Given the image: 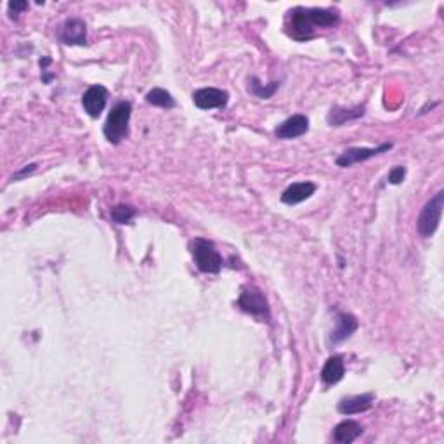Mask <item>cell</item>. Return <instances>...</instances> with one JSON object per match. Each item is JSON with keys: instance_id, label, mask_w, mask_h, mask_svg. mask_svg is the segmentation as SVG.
<instances>
[{"instance_id": "cell-9", "label": "cell", "mask_w": 444, "mask_h": 444, "mask_svg": "<svg viewBox=\"0 0 444 444\" xmlns=\"http://www.w3.org/2000/svg\"><path fill=\"white\" fill-rule=\"evenodd\" d=\"M108 103V89L103 85H90L82 96V106L89 117L97 118Z\"/></svg>"}, {"instance_id": "cell-21", "label": "cell", "mask_w": 444, "mask_h": 444, "mask_svg": "<svg viewBox=\"0 0 444 444\" xmlns=\"http://www.w3.org/2000/svg\"><path fill=\"white\" fill-rule=\"evenodd\" d=\"M9 13H10V16H17V13H20V10H24V9H28V3L27 2H9Z\"/></svg>"}, {"instance_id": "cell-12", "label": "cell", "mask_w": 444, "mask_h": 444, "mask_svg": "<svg viewBox=\"0 0 444 444\" xmlns=\"http://www.w3.org/2000/svg\"><path fill=\"white\" fill-rule=\"evenodd\" d=\"M335 323L337 324H335V328L331 330L330 335L331 344H341V342L348 341V338L357 330V320L349 313H338Z\"/></svg>"}, {"instance_id": "cell-1", "label": "cell", "mask_w": 444, "mask_h": 444, "mask_svg": "<svg viewBox=\"0 0 444 444\" xmlns=\"http://www.w3.org/2000/svg\"><path fill=\"white\" fill-rule=\"evenodd\" d=\"M341 21L337 10L321 9V7H295L288 10L285 28L294 41H311L317 28H330Z\"/></svg>"}, {"instance_id": "cell-3", "label": "cell", "mask_w": 444, "mask_h": 444, "mask_svg": "<svg viewBox=\"0 0 444 444\" xmlns=\"http://www.w3.org/2000/svg\"><path fill=\"white\" fill-rule=\"evenodd\" d=\"M191 254H193L194 264L201 273L207 274H217L222 269V257L217 250H215L214 243L203 238H196L191 241L189 245Z\"/></svg>"}, {"instance_id": "cell-19", "label": "cell", "mask_w": 444, "mask_h": 444, "mask_svg": "<svg viewBox=\"0 0 444 444\" xmlns=\"http://www.w3.org/2000/svg\"><path fill=\"white\" fill-rule=\"evenodd\" d=\"M278 85H280L278 82H273V84H271L269 87H266V85H262L261 82H259L255 77L250 78V90L257 97H262V99H269V97L274 94V90L278 89Z\"/></svg>"}, {"instance_id": "cell-10", "label": "cell", "mask_w": 444, "mask_h": 444, "mask_svg": "<svg viewBox=\"0 0 444 444\" xmlns=\"http://www.w3.org/2000/svg\"><path fill=\"white\" fill-rule=\"evenodd\" d=\"M309 131V118L306 115H292L290 118L281 122L276 129H274V136L278 139H297V137L304 136Z\"/></svg>"}, {"instance_id": "cell-15", "label": "cell", "mask_w": 444, "mask_h": 444, "mask_svg": "<svg viewBox=\"0 0 444 444\" xmlns=\"http://www.w3.org/2000/svg\"><path fill=\"white\" fill-rule=\"evenodd\" d=\"M364 115V104H359V106L355 108H341V106H334L328 113L327 120L331 127H341L345 122L356 120V118L363 117Z\"/></svg>"}, {"instance_id": "cell-20", "label": "cell", "mask_w": 444, "mask_h": 444, "mask_svg": "<svg viewBox=\"0 0 444 444\" xmlns=\"http://www.w3.org/2000/svg\"><path fill=\"white\" fill-rule=\"evenodd\" d=\"M404 176H406V167L398 165V167H394L391 172H389L387 179L391 184H401L404 180Z\"/></svg>"}, {"instance_id": "cell-8", "label": "cell", "mask_w": 444, "mask_h": 444, "mask_svg": "<svg viewBox=\"0 0 444 444\" xmlns=\"http://www.w3.org/2000/svg\"><path fill=\"white\" fill-rule=\"evenodd\" d=\"M59 41L66 45H84L87 41V27L80 17H70L59 27Z\"/></svg>"}, {"instance_id": "cell-4", "label": "cell", "mask_w": 444, "mask_h": 444, "mask_svg": "<svg viewBox=\"0 0 444 444\" xmlns=\"http://www.w3.org/2000/svg\"><path fill=\"white\" fill-rule=\"evenodd\" d=\"M444 207V191H438L422 208L417 219V231L422 238H431L438 231Z\"/></svg>"}, {"instance_id": "cell-5", "label": "cell", "mask_w": 444, "mask_h": 444, "mask_svg": "<svg viewBox=\"0 0 444 444\" xmlns=\"http://www.w3.org/2000/svg\"><path fill=\"white\" fill-rule=\"evenodd\" d=\"M236 304L241 311L261 317V320H269V304H267L264 294L254 285H247V287L241 288Z\"/></svg>"}, {"instance_id": "cell-16", "label": "cell", "mask_w": 444, "mask_h": 444, "mask_svg": "<svg viewBox=\"0 0 444 444\" xmlns=\"http://www.w3.org/2000/svg\"><path fill=\"white\" fill-rule=\"evenodd\" d=\"M363 434V427L355 420H344L334 429V441L338 444H351L355 443L359 436Z\"/></svg>"}, {"instance_id": "cell-7", "label": "cell", "mask_w": 444, "mask_h": 444, "mask_svg": "<svg viewBox=\"0 0 444 444\" xmlns=\"http://www.w3.org/2000/svg\"><path fill=\"white\" fill-rule=\"evenodd\" d=\"M193 103L194 106L200 110H222L229 103V94L222 89L215 87H203L193 92Z\"/></svg>"}, {"instance_id": "cell-13", "label": "cell", "mask_w": 444, "mask_h": 444, "mask_svg": "<svg viewBox=\"0 0 444 444\" xmlns=\"http://www.w3.org/2000/svg\"><path fill=\"white\" fill-rule=\"evenodd\" d=\"M375 396L373 394H361V396H351V398H344L338 401V413L341 415H357L363 411L370 410L373 404Z\"/></svg>"}, {"instance_id": "cell-11", "label": "cell", "mask_w": 444, "mask_h": 444, "mask_svg": "<svg viewBox=\"0 0 444 444\" xmlns=\"http://www.w3.org/2000/svg\"><path fill=\"white\" fill-rule=\"evenodd\" d=\"M316 193V184L311 180H302V182H294L281 193V201L285 205H299L311 198Z\"/></svg>"}, {"instance_id": "cell-14", "label": "cell", "mask_w": 444, "mask_h": 444, "mask_svg": "<svg viewBox=\"0 0 444 444\" xmlns=\"http://www.w3.org/2000/svg\"><path fill=\"white\" fill-rule=\"evenodd\" d=\"M344 373H345L344 357H342L341 355L330 356L327 359V363H324L323 370H321V382L327 385H334L344 378Z\"/></svg>"}, {"instance_id": "cell-18", "label": "cell", "mask_w": 444, "mask_h": 444, "mask_svg": "<svg viewBox=\"0 0 444 444\" xmlns=\"http://www.w3.org/2000/svg\"><path fill=\"white\" fill-rule=\"evenodd\" d=\"M136 217V210L131 205H115L111 208V219L117 224H129L132 219Z\"/></svg>"}, {"instance_id": "cell-6", "label": "cell", "mask_w": 444, "mask_h": 444, "mask_svg": "<svg viewBox=\"0 0 444 444\" xmlns=\"http://www.w3.org/2000/svg\"><path fill=\"white\" fill-rule=\"evenodd\" d=\"M392 148V143H384L377 148H349L345 150L341 157H337V165L338 167H352V165L361 164V162H366L370 158L377 157V155L385 153Z\"/></svg>"}, {"instance_id": "cell-2", "label": "cell", "mask_w": 444, "mask_h": 444, "mask_svg": "<svg viewBox=\"0 0 444 444\" xmlns=\"http://www.w3.org/2000/svg\"><path fill=\"white\" fill-rule=\"evenodd\" d=\"M132 115V104L129 101H120L111 108L110 115L104 124V137L108 143L118 144L129 136V122H131Z\"/></svg>"}, {"instance_id": "cell-17", "label": "cell", "mask_w": 444, "mask_h": 444, "mask_svg": "<svg viewBox=\"0 0 444 444\" xmlns=\"http://www.w3.org/2000/svg\"><path fill=\"white\" fill-rule=\"evenodd\" d=\"M146 101L153 106L158 108H165V110H171V108L176 106V99L172 97L171 92H167L165 89H153L146 94Z\"/></svg>"}]
</instances>
